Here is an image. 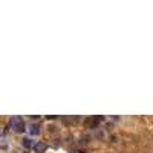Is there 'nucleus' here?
<instances>
[{
	"label": "nucleus",
	"instance_id": "obj_4",
	"mask_svg": "<svg viewBox=\"0 0 153 153\" xmlns=\"http://www.w3.org/2000/svg\"><path fill=\"white\" fill-rule=\"evenodd\" d=\"M22 146H23L25 149H31V147H32V141H31L29 138H25L23 141H22Z\"/></svg>",
	"mask_w": 153,
	"mask_h": 153
},
{
	"label": "nucleus",
	"instance_id": "obj_1",
	"mask_svg": "<svg viewBox=\"0 0 153 153\" xmlns=\"http://www.w3.org/2000/svg\"><path fill=\"white\" fill-rule=\"evenodd\" d=\"M11 127L14 129V132H19V133H23L26 130V126H25V121L22 118H12L11 120Z\"/></svg>",
	"mask_w": 153,
	"mask_h": 153
},
{
	"label": "nucleus",
	"instance_id": "obj_2",
	"mask_svg": "<svg viewBox=\"0 0 153 153\" xmlns=\"http://www.w3.org/2000/svg\"><path fill=\"white\" fill-rule=\"evenodd\" d=\"M38 133H40V126H38V124H35V123L29 124V135H32V136H37Z\"/></svg>",
	"mask_w": 153,
	"mask_h": 153
},
{
	"label": "nucleus",
	"instance_id": "obj_3",
	"mask_svg": "<svg viewBox=\"0 0 153 153\" xmlns=\"http://www.w3.org/2000/svg\"><path fill=\"white\" fill-rule=\"evenodd\" d=\"M32 149H34L35 153H45L46 146H45L43 143H37V144H32Z\"/></svg>",
	"mask_w": 153,
	"mask_h": 153
}]
</instances>
